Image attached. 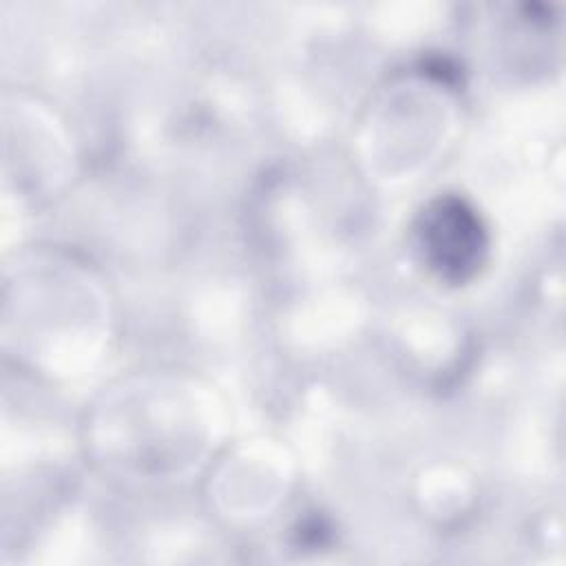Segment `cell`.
<instances>
[{
	"label": "cell",
	"mask_w": 566,
	"mask_h": 566,
	"mask_svg": "<svg viewBox=\"0 0 566 566\" xmlns=\"http://www.w3.org/2000/svg\"><path fill=\"white\" fill-rule=\"evenodd\" d=\"M418 239L429 268L453 283L469 279L486 252L480 217L458 197H442L422 212Z\"/></svg>",
	"instance_id": "obj_1"
}]
</instances>
